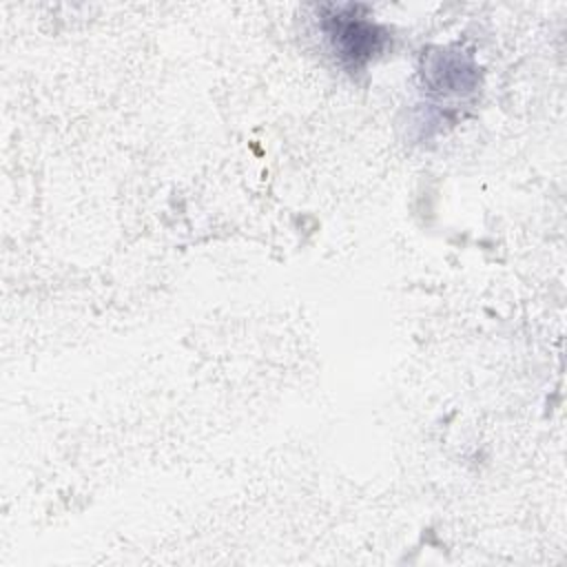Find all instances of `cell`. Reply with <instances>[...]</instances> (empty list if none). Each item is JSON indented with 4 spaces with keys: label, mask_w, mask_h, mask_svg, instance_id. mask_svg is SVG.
Wrapping results in <instances>:
<instances>
[{
    "label": "cell",
    "mask_w": 567,
    "mask_h": 567,
    "mask_svg": "<svg viewBox=\"0 0 567 567\" xmlns=\"http://www.w3.org/2000/svg\"><path fill=\"white\" fill-rule=\"evenodd\" d=\"M323 24L341 62L354 69L365 64L381 49L385 35L374 22L357 16H341L339 11L334 16H326Z\"/></svg>",
    "instance_id": "6da1fadb"
}]
</instances>
